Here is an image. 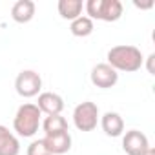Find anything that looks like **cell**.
<instances>
[{"mask_svg":"<svg viewBox=\"0 0 155 155\" xmlns=\"http://www.w3.org/2000/svg\"><path fill=\"white\" fill-rule=\"evenodd\" d=\"M106 58H108L106 64H110L115 71H126V73L139 71L144 64V57L140 49L130 44H120V46L111 48Z\"/></svg>","mask_w":155,"mask_h":155,"instance_id":"obj_1","label":"cell"},{"mask_svg":"<svg viewBox=\"0 0 155 155\" xmlns=\"http://www.w3.org/2000/svg\"><path fill=\"white\" fill-rule=\"evenodd\" d=\"M40 110L37 108V104H22L17 110V115L13 119V130L20 135V137H33L38 131L40 126Z\"/></svg>","mask_w":155,"mask_h":155,"instance_id":"obj_2","label":"cell"},{"mask_svg":"<svg viewBox=\"0 0 155 155\" xmlns=\"http://www.w3.org/2000/svg\"><path fill=\"white\" fill-rule=\"evenodd\" d=\"M88 18L104 22H117L122 17V2L119 0H88L84 4Z\"/></svg>","mask_w":155,"mask_h":155,"instance_id":"obj_3","label":"cell"},{"mask_svg":"<svg viewBox=\"0 0 155 155\" xmlns=\"http://www.w3.org/2000/svg\"><path fill=\"white\" fill-rule=\"evenodd\" d=\"M99 106L91 101L77 104L73 110V124L79 131H93L99 124Z\"/></svg>","mask_w":155,"mask_h":155,"instance_id":"obj_4","label":"cell"},{"mask_svg":"<svg viewBox=\"0 0 155 155\" xmlns=\"http://www.w3.org/2000/svg\"><path fill=\"white\" fill-rule=\"evenodd\" d=\"M15 90L20 97L24 99H31V97H37L42 90V79L40 75L33 69H24L17 75L15 79Z\"/></svg>","mask_w":155,"mask_h":155,"instance_id":"obj_5","label":"cell"},{"mask_svg":"<svg viewBox=\"0 0 155 155\" xmlns=\"http://www.w3.org/2000/svg\"><path fill=\"white\" fill-rule=\"evenodd\" d=\"M90 79H91V84L101 88V90H108V88H113L119 81V73L106 62L102 64H97L93 69H91V75H90Z\"/></svg>","mask_w":155,"mask_h":155,"instance_id":"obj_6","label":"cell"},{"mask_svg":"<svg viewBox=\"0 0 155 155\" xmlns=\"http://www.w3.org/2000/svg\"><path fill=\"white\" fill-rule=\"evenodd\" d=\"M150 148L148 137L139 130H130L122 137V150L126 155H142Z\"/></svg>","mask_w":155,"mask_h":155,"instance_id":"obj_7","label":"cell"},{"mask_svg":"<svg viewBox=\"0 0 155 155\" xmlns=\"http://www.w3.org/2000/svg\"><path fill=\"white\" fill-rule=\"evenodd\" d=\"M37 108L40 110V113H46V115H60L64 110V99L58 93L42 91V93H38Z\"/></svg>","mask_w":155,"mask_h":155,"instance_id":"obj_8","label":"cell"},{"mask_svg":"<svg viewBox=\"0 0 155 155\" xmlns=\"http://www.w3.org/2000/svg\"><path fill=\"white\" fill-rule=\"evenodd\" d=\"M44 144L48 148V151L51 155H64L71 150V135L69 131H62V133H55V135H46Z\"/></svg>","mask_w":155,"mask_h":155,"instance_id":"obj_9","label":"cell"},{"mask_svg":"<svg viewBox=\"0 0 155 155\" xmlns=\"http://www.w3.org/2000/svg\"><path fill=\"white\" fill-rule=\"evenodd\" d=\"M101 126L108 137H120L124 133V120L117 111H106L101 117Z\"/></svg>","mask_w":155,"mask_h":155,"instance_id":"obj_10","label":"cell"},{"mask_svg":"<svg viewBox=\"0 0 155 155\" xmlns=\"http://www.w3.org/2000/svg\"><path fill=\"white\" fill-rule=\"evenodd\" d=\"M35 2L33 0H18L11 8V18L18 24H28L35 17Z\"/></svg>","mask_w":155,"mask_h":155,"instance_id":"obj_11","label":"cell"},{"mask_svg":"<svg viewBox=\"0 0 155 155\" xmlns=\"http://www.w3.org/2000/svg\"><path fill=\"white\" fill-rule=\"evenodd\" d=\"M20 153V142L15 137L13 131H9L8 126L0 124V155H18Z\"/></svg>","mask_w":155,"mask_h":155,"instance_id":"obj_12","label":"cell"},{"mask_svg":"<svg viewBox=\"0 0 155 155\" xmlns=\"http://www.w3.org/2000/svg\"><path fill=\"white\" fill-rule=\"evenodd\" d=\"M57 8H58V15L64 20H75L82 15L84 4L82 0H60Z\"/></svg>","mask_w":155,"mask_h":155,"instance_id":"obj_13","label":"cell"},{"mask_svg":"<svg viewBox=\"0 0 155 155\" xmlns=\"http://www.w3.org/2000/svg\"><path fill=\"white\" fill-rule=\"evenodd\" d=\"M40 124H42V130L46 131V135H55V133L69 131L68 130V120L62 115H48Z\"/></svg>","mask_w":155,"mask_h":155,"instance_id":"obj_14","label":"cell"},{"mask_svg":"<svg viewBox=\"0 0 155 155\" xmlns=\"http://www.w3.org/2000/svg\"><path fill=\"white\" fill-rule=\"evenodd\" d=\"M93 29H95L93 20L88 18V17H84V15H81L79 18H75V20H71V26H69L71 35L81 37V38H82V37H90V35L93 33Z\"/></svg>","mask_w":155,"mask_h":155,"instance_id":"obj_15","label":"cell"},{"mask_svg":"<svg viewBox=\"0 0 155 155\" xmlns=\"http://www.w3.org/2000/svg\"><path fill=\"white\" fill-rule=\"evenodd\" d=\"M26 155H51V153L48 151V148H46L44 140H42V139H38V140H33V142L28 146Z\"/></svg>","mask_w":155,"mask_h":155,"instance_id":"obj_16","label":"cell"},{"mask_svg":"<svg viewBox=\"0 0 155 155\" xmlns=\"http://www.w3.org/2000/svg\"><path fill=\"white\" fill-rule=\"evenodd\" d=\"M153 60H155V53H151V55L148 57V64H146V68H148V73H150V75H155V68H153Z\"/></svg>","mask_w":155,"mask_h":155,"instance_id":"obj_17","label":"cell"},{"mask_svg":"<svg viewBox=\"0 0 155 155\" xmlns=\"http://www.w3.org/2000/svg\"><path fill=\"white\" fill-rule=\"evenodd\" d=\"M133 6L135 8H139V9H150V8H153V2H151V0H150V2H133Z\"/></svg>","mask_w":155,"mask_h":155,"instance_id":"obj_18","label":"cell"},{"mask_svg":"<svg viewBox=\"0 0 155 155\" xmlns=\"http://www.w3.org/2000/svg\"><path fill=\"white\" fill-rule=\"evenodd\" d=\"M142 155H155V150H153V148L150 146V148H148V150H146V151H144Z\"/></svg>","mask_w":155,"mask_h":155,"instance_id":"obj_19","label":"cell"}]
</instances>
